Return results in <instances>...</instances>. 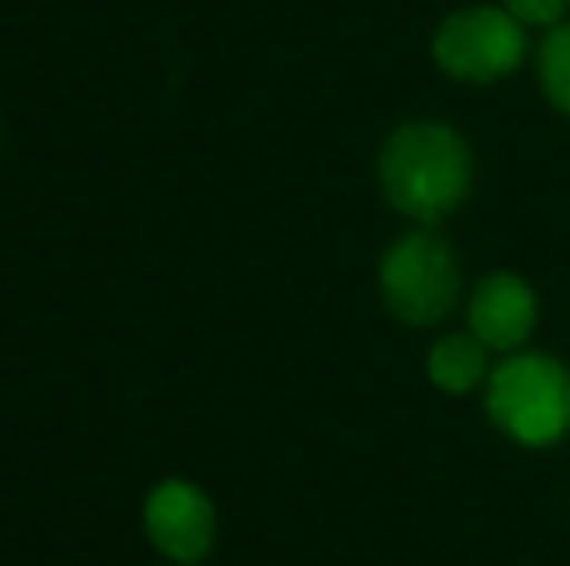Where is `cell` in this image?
I'll use <instances>...</instances> for the list:
<instances>
[{
    "label": "cell",
    "instance_id": "ba28073f",
    "mask_svg": "<svg viewBox=\"0 0 570 566\" xmlns=\"http://www.w3.org/2000/svg\"><path fill=\"white\" fill-rule=\"evenodd\" d=\"M540 78L551 106L570 117V23L556 28L540 47Z\"/></svg>",
    "mask_w": 570,
    "mask_h": 566
},
{
    "label": "cell",
    "instance_id": "8992f818",
    "mask_svg": "<svg viewBox=\"0 0 570 566\" xmlns=\"http://www.w3.org/2000/svg\"><path fill=\"white\" fill-rule=\"evenodd\" d=\"M535 315H540V302L520 276L493 272L473 287L470 330L485 349H517L535 330Z\"/></svg>",
    "mask_w": 570,
    "mask_h": 566
},
{
    "label": "cell",
    "instance_id": "6da1fadb",
    "mask_svg": "<svg viewBox=\"0 0 570 566\" xmlns=\"http://www.w3.org/2000/svg\"><path fill=\"white\" fill-rule=\"evenodd\" d=\"M473 159L451 125L415 121L389 137L381 151V187L400 214L439 221L465 198Z\"/></svg>",
    "mask_w": 570,
    "mask_h": 566
},
{
    "label": "cell",
    "instance_id": "9c48e42d",
    "mask_svg": "<svg viewBox=\"0 0 570 566\" xmlns=\"http://www.w3.org/2000/svg\"><path fill=\"white\" fill-rule=\"evenodd\" d=\"M570 0H504V8H509L517 20L524 23H556L563 20Z\"/></svg>",
    "mask_w": 570,
    "mask_h": 566
},
{
    "label": "cell",
    "instance_id": "7a4b0ae2",
    "mask_svg": "<svg viewBox=\"0 0 570 566\" xmlns=\"http://www.w3.org/2000/svg\"><path fill=\"white\" fill-rule=\"evenodd\" d=\"M489 419L520 446H551L570 430V369L520 354L489 377Z\"/></svg>",
    "mask_w": 570,
    "mask_h": 566
},
{
    "label": "cell",
    "instance_id": "3957f363",
    "mask_svg": "<svg viewBox=\"0 0 570 566\" xmlns=\"http://www.w3.org/2000/svg\"><path fill=\"white\" fill-rule=\"evenodd\" d=\"M462 287V268L451 241L431 229L407 234L384 252L381 260V295L384 307L412 326H431L451 315Z\"/></svg>",
    "mask_w": 570,
    "mask_h": 566
},
{
    "label": "cell",
    "instance_id": "277c9868",
    "mask_svg": "<svg viewBox=\"0 0 570 566\" xmlns=\"http://www.w3.org/2000/svg\"><path fill=\"white\" fill-rule=\"evenodd\" d=\"M435 62L462 82H493L524 62L528 39L509 8L478 4L446 16L435 31Z\"/></svg>",
    "mask_w": 570,
    "mask_h": 566
},
{
    "label": "cell",
    "instance_id": "52a82bcc",
    "mask_svg": "<svg viewBox=\"0 0 570 566\" xmlns=\"http://www.w3.org/2000/svg\"><path fill=\"white\" fill-rule=\"evenodd\" d=\"M428 377L435 388L443 393H470V388L481 385L485 377V346H481L473 334H451L443 338L428 357Z\"/></svg>",
    "mask_w": 570,
    "mask_h": 566
},
{
    "label": "cell",
    "instance_id": "5b68a950",
    "mask_svg": "<svg viewBox=\"0 0 570 566\" xmlns=\"http://www.w3.org/2000/svg\"><path fill=\"white\" fill-rule=\"evenodd\" d=\"M144 528L167 559L195 563L214 544V508L195 485L164 481L144 505Z\"/></svg>",
    "mask_w": 570,
    "mask_h": 566
}]
</instances>
